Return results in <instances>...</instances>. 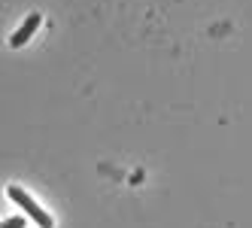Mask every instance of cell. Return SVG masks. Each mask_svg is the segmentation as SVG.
<instances>
[{"label": "cell", "mask_w": 252, "mask_h": 228, "mask_svg": "<svg viewBox=\"0 0 252 228\" xmlns=\"http://www.w3.org/2000/svg\"><path fill=\"white\" fill-rule=\"evenodd\" d=\"M6 195H9V198H12L15 204H22V207H25V213H28V216L33 219V222H37L40 228H55V222H52V216H49L46 210H43V207H40L37 201H33L31 195H28L25 189H19V186H9V189H6Z\"/></svg>", "instance_id": "cell-1"}, {"label": "cell", "mask_w": 252, "mask_h": 228, "mask_svg": "<svg viewBox=\"0 0 252 228\" xmlns=\"http://www.w3.org/2000/svg\"><path fill=\"white\" fill-rule=\"evenodd\" d=\"M40 25H43V15H40V12H31L28 19H25V25H22L19 31H15L12 37H9V46H12V49H19V46H25V43H28V40L33 37V31H37Z\"/></svg>", "instance_id": "cell-2"}, {"label": "cell", "mask_w": 252, "mask_h": 228, "mask_svg": "<svg viewBox=\"0 0 252 228\" xmlns=\"http://www.w3.org/2000/svg\"><path fill=\"white\" fill-rule=\"evenodd\" d=\"M3 228H25V216H12V219H6Z\"/></svg>", "instance_id": "cell-3"}]
</instances>
